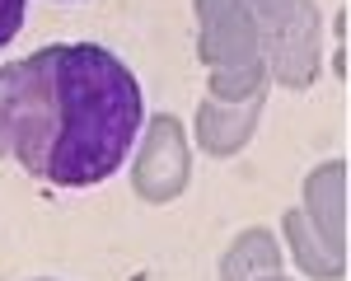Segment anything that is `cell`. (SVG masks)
<instances>
[{"label":"cell","instance_id":"obj_1","mask_svg":"<svg viewBox=\"0 0 351 281\" xmlns=\"http://www.w3.org/2000/svg\"><path fill=\"white\" fill-rule=\"evenodd\" d=\"M145 132V89L99 42H52L0 66V160L52 188H99Z\"/></svg>","mask_w":351,"mask_h":281},{"label":"cell","instance_id":"obj_2","mask_svg":"<svg viewBox=\"0 0 351 281\" xmlns=\"http://www.w3.org/2000/svg\"><path fill=\"white\" fill-rule=\"evenodd\" d=\"M24 19H28V0H0V52L19 38Z\"/></svg>","mask_w":351,"mask_h":281},{"label":"cell","instance_id":"obj_3","mask_svg":"<svg viewBox=\"0 0 351 281\" xmlns=\"http://www.w3.org/2000/svg\"><path fill=\"white\" fill-rule=\"evenodd\" d=\"M61 5H75V0H61Z\"/></svg>","mask_w":351,"mask_h":281}]
</instances>
